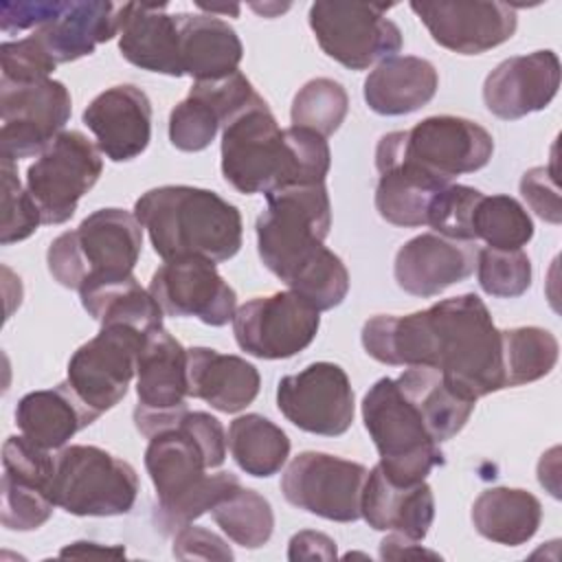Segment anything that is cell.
<instances>
[{
  "instance_id": "obj_40",
  "label": "cell",
  "mask_w": 562,
  "mask_h": 562,
  "mask_svg": "<svg viewBox=\"0 0 562 562\" xmlns=\"http://www.w3.org/2000/svg\"><path fill=\"white\" fill-rule=\"evenodd\" d=\"M285 285L318 312H327L345 301L349 292V272L336 252L323 248Z\"/></svg>"
},
{
  "instance_id": "obj_26",
  "label": "cell",
  "mask_w": 562,
  "mask_h": 562,
  "mask_svg": "<svg viewBox=\"0 0 562 562\" xmlns=\"http://www.w3.org/2000/svg\"><path fill=\"white\" fill-rule=\"evenodd\" d=\"M121 29V4L105 0H70L57 18L33 31L55 64L77 61Z\"/></svg>"
},
{
  "instance_id": "obj_3",
  "label": "cell",
  "mask_w": 562,
  "mask_h": 562,
  "mask_svg": "<svg viewBox=\"0 0 562 562\" xmlns=\"http://www.w3.org/2000/svg\"><path fill=\"white\" fill-rule=\"evenodd\" d=\"M329 165L327 138L294 125L281 130L261 97L222 130V176L244 195L321 184Z\"/></svg>"
},
{
  "instance_id": "obj_51",
  "label": "cell",
  "mask_w": 562,
  "mask_h": 562,
  "mask_svg": "<svg viewBox=\"0 0 562 562\" xmlns=\"http://www.w3.org/2000/svg\"><path fill=\"white\" fill-rule=\"evenodd\" d=\"M92 553H103V555H121L125 553L123 549H103V547H97V542H72L70 547L61 549L59 555H92Z\"/></svg>"
},
{
  "instance_id": "obj_34",
  "label": "cell",
  "mask_w": 562,
  "mask_h": 562,
  "mask_svg": "<svg viewBox=\"0 0 562 562\" xmlns=\"http://www.w3.org/2000/svg\"><path fill=\"white\" fill-rule=\"evenodd\" d=\"M375 169L380 173L375 187V211L380 217L393 226H424L430 200L448 184L437 182L404 162H391Z\"/></svg>"
},
{
  "instance_id": "obj_49",
  "label": "cell",
  "mask_w": 562,
  "mask_h": 562,
  "mask_svg": "<svg viewBox=\"0 0 562 562\" xmlns=\"http://www.w3.org/2000/svg\"><path fill=\"white\" fill-rule=\"evenodd\" d=\"M290 560H334L336 542L321 531H299L290 540Z\"/></svg>"
},
{
  "instance_id": "obj_15",
  "label": "cell",
  "mask_w": 562,
  "mask_h": 562,
  "mask_svg": "<svg viewBox=\"0 0 562 562\" xmlns=\"http://www.w3.org/2000/svg\"><path fill=\"white\" fill-rule=\"evenodd\" d=\"M145 336L130 325H101L99 334L70 356L66 380L94 413L103 415L127 395Z\"/></svg>"
},
{
  "instance_id": "obj_12",
  "label": "cell",
  "mask_w": 562,
  "mask_h": 562,
  "mask_svg": "<svg viewBox=\"0 0 562 562\" xmlns=\"http://www.w3.org/2000/svg\"><path fill=\"white\" fill-rule=\"evenodd\" d=\"M72 99L57 79L4 81L0 79V156L9 160L40 156L68 123Z\"/></svg>"
},
{
  "instance_id": "obj_7",
  "label": "cell",
  "mask_w": 562,
  "mask_h": 562,
  "mask_svg": "<svg viewBox=\"0 0 562 562\" xmlns=\"http://www.w3.org/2000/svg\"><path fill=\"white\" fill-rule=\"evenodd\" d=\"M494 154L492 134L463 116H428L411 130L389 132L378 140L375 167L404 162L428 178L450 184L461 173L483 169Z\"/></svg>"
},
{
  "instance_id": "obj_11",
  "label": "cell",
  "mask_w": 562,
  "mask_h": 562,
  "mask_svg": "<svg viewBox=\"0 0 562 562\" xmlns=\"http://www.w3.org/2000/svg\"><path fill=\"white\" fill-rule=\"evenodd\" d=\"M101 171L99 147L86 134L64 130L26 169V191L42 213V224L68 222Z\"/></svg>"
},
{
  "instance_id": "obj_5",
  "label": "cell",
  "mask_w": 562,
  "mask_h": 562,
  "mask_svg": "<svg viewBox=\"0 0 562 562\" xmlns=\"http://www.w3.org/2000/svg\"><path fill=\"white\" fill-rule=\"evenodd\" d=\"M143 248V226L123 209H99L75 231L55 237L46 252L50 277L77 290L90 281L132 274Z\"/></svg>"
},
{
  "instance_id": "obj_2",
  "label": "cell",
  "mask_w": 562,
  "mask_h": 562,
  "mask_svg": "<svg viewBox=\"0 0 562 562\" xmlns=\"http://www.w3.org/2000/svg\"><path fill=\"white\" fill-rule=\"evenodd\" d=\"M145 437V470L156 487L154 525L162 533L191 525L241 485L226 470L206 474L226 459L224 426L211 413L178 411Z\"/></svg>"
},
{
  "instance_id": "obj_10",
  "label": "cell",
  "mask_w": 562,
  "mask_h": 562,
  "mask_svg": "<svg viewBox=\"0 0 562 562\" xmlns=\"http://www.w3.org/2000/svg\"><path fill=\"white\" fill-rule=\"evenodd\" d=\"M393 4L314 2L310 29L323 53L349 70H364L402 48V31L386 18Z\"/></svg>"
},
{
  "instance_id": "obj_48",
  "label": "cell",
  "mask_w": 562,
  "mask_h": 562,
  "mask_svg": "<svg viewBox=\"0 0 562 562\" xmlns=\"http://www.w3.org/2000/svg\"><path fill=\"white\" fill-rule=\"evenodd\" d=\"M66 2H2L0 4V29L4 33H18L26 29H40L59 15Z\"/></svg>"
},
{
  "instance_id": "obj_35",
  "label": "cell",
  "mask_w": 562,
  "mask_h": 562,
  "mask_svg": "<svg viewBox=\"0 0 562 562\" xmlns=\"http://www.w3.org/2000/svg\"><path fill=\"white\" fill-rule=\"evenodd\" d=\"M226 443L235 463L257 479L277 474L290 457L288 435L259 413L235 417L228 426Z\"/></svg>"
},
{
  "instance_id": "obj_23",
  "label": "cell",
  "mask_w": 562,
  "mask_h": 562,
  "mask_svg": "<svg viewBox=\"0 0 562 562\" xmlns=\"http://www.w3.org/2000/svg\"><path fill=\"white\" fill-rule=\"evenodd\" d=\"M476 252L479 248L474 241L422 233L397 250L393 277L404 292L430 299L450 285L465 281L476 268Z\"/></svg>"
},
{
  "instance_id": "obj_19",
  "label": "cell",
  "mask_w": 562,
  "mask_h": 562,
  "mask_svg": "<svg viewBox=\"0 0 562 562\" xmlns=\"http://www.w3.org/2000/svg\"><path fill=\"white\" fill-rule=\"evenodd\" d=\"M430 37L459 55H481L512 40L518 26L514 7L483 0L411 2Z\"/></svg>"
},
{
  "instance_id": "obj_25",
  "label": "cell",
  "mask_w": 562,
  "mask_h": 562,
  "mask_svg": "<svg viewBox=\"0 0 562 562\" xmlns=\"http://www.w3.org/2000/svg\"><path fill=\"white\" fill-rule=\"evenodd\" d=\"M360 518L375 531H395L422 542L435 520L432 490L426 481L395 485L375 465L362 487Z\"/></svg>"
},
{
  "instance_id": "obj_16",
  "label": "cell",
  "mask_w": 562,
  "mask_h": 562,
  "mask_svg": "<svg viewBox=\"0 0 562 562\" xmlns=\"http://www.w3.org/2000/svg\"><path fill=\"white\" fill-rule=\"evenodd\" d=\"M277 406L296 428L323 437L347 432L356 413L351 382L334 362H312L299 373L283 375Z\"/></svg>"
},
{
  "instance_id": "obj_17",
  "label": "cell",
  "mask_w": 562,
  "mask_h": 562,
  "mask_svg": "<svg viewBox=\"0 0 562 562\" xmlns=\"http://www.w3.org/2000/svg\"><path fill=\"white\" fill-rule=\"evenodd\" d=\"M149 292L167 316H195L211 327L226 325L237 312V294L217 266L195 255L167 259L151 274Z\"/></svg>"
},
{
  "instance_id": "obj_33",
  "label": "cell",
  "mask_w": 562,
  "mask_h": 562,
  "mask_svg": "<svg viewBox=\"0 0 562 562\" xmlns=\"http://www.w3.org/2000/svg\"><path fill=\"white\" fill-rule=\"evenodd\" d=\"M79 299L88 316L101 325H130L143 334L162 327V307L134 274L90 281L79 288Z\"/></svg>"
},
{
  "instance_id": "obj_42",
  "label": "cell",
  "mask_w": 562,
  "mask_h": 562,
  "mask_svg": "<svg viewBox=\"0 0 562 562\" xmlns=\"http://www.w3.org/2000/svg\"><path fill=\"white\" fill-rule=\"evenodd\" d=\"M222 127L215 105L193 88L169 114V140L180 151L206 149Z\"/></svg>"
},
{
  "instance_id": "obj_24",
  "label": "cell",
  "mask_w": 562,
  "mask_h": 562,
  "mask_svg": "<svg viewBox=\"0 0 562 562\" xmlns=\"http://www.w3.org/2000/svg\"><path fill=\"white\" fill-rule=\"evenodd\" d=\"M165 2L121 4L119 50L130 64L143 70L182 77L178 20L165 13Z\"/></svg>"
},
{
  "instance_id": "obj_18",
  "label": "cell",
  "mask_w": 562,
  "mask_h": 562,
  "mask_svg": "<svg viewBox=\"0 0 562 562\" xmlns=\"http://www.w3.org/2000/svg\"><path fill=\"white\" fill-rule=\"evenodd\" d=\"M55 454L24 435L7 437L2 446V512L0 520L11 531H33L50 516L55 501L50 483Z\"/></svg>"
},
{
  "instance_id": "obj_9",
  "label": "cell",
  "mask_w": 562,
  "mask_h": 562,
  "mask_svg": "<svg viewBox=\"0 0 562 562\" xmlns=\"http://www.w3.org/2000/svg\"><path fill=\"white\" fill-rule=\"evenodd\" d=\"M50 496L72 516H123L138 496V474L99 446H64L55 452Z\"/></svg>"
},
{
  "instance_id": "obj_22",
  "label": "cell",
  "mask_w": 562,
  "mask_h": 562,
  "mask_svg": "<svg viewBox=\"0 0 562 562\" xmlns=\"http://www.w3.org/2000/svg\"><path fill=\"white\" fill-rule=\"evenodd\" d=\"M81 119L97 136L99 151L112 162L140 156L151 140V101L132 83H119L97 94Z\"/></svg>"
},
{
  "instance_id": "obj_47",
  "label": "cell",
  "mask_w": 562,
  "mask_h": 562,
  "mask_svg": "<svg viewBox=\"0 0 562 562\" xmlns=\"http://www.w3.org/2000/svg\"><path fill=\"white\" fill-rule=\"evenodd\" d=\"M173 555L178 560H233L231 547L213 531L204 527H195L193 522L178 529L173 536Z\"/></svg>"
},
{
  "instance_id": "obj_41",
  "label": "cell",
  "mask_w": 562,
  "mask_h": 562,
  "mask_svg": "<svg viewBox=\"0 0 562 562\" xmlns=\"http://www.w3.org/2000/svg\"><path fill=\"white\" fill-rule=\"evenodd\" d=\"M476 277L485 294L498 299H516L531 285V261L522 248L496 250L479 248Z\"/></svg>"
},
{
  "instance_id": "obj_21",
  "label": "cell",
  "mask_w": 562,
  "mask_h": 562,
  "mask_svg": "<svg viewBox=\"0 0 562 562\" xmlns=\"http://www.w3.org/2000/svg\"><path fill=\"white\" fill-rule=\"evenodd\" d=\"M560 88V59L553 50H533L501 61L483 81L485 108L516 121L544 110Z\"/></svg>"
},
{
  "instance_id": "obj_50",
  "label": "cell",
  "mask_w": 562,
  "mask_h": 562,
  "mask_svg": "<svg viewBox=\"0 0 562 562\" xmlns=\"http://www.w3.org/2000/svg\"><path fill=\"white\" fill-rule=\"evenodd\" d=\"M408 555H430L437 558V553L426 551L417 544V540L406 538L402 533H391L380 542V558L384 560H400V558H408Z\"/></svg>"
},
{
  "instance_id": "obj_38",
  "label": "cell",
  "mask_w": 562,
  "mask_h": 562,
  "mask_svg": "<svg viewBox=\"0 0 562 562\" xmlns=\"http://www.w3.org/2000/svg\"><path fill=\"white\" fill-rule=\"evenodd\" d=\"M217 527L239 547H263L274 529V514L266 496L255 490L237 487L211 509Z\"/></svg>"
},
{
  "instance_id": "obj_43",
  "label": "cell",
  "mask_w": 562,
  "mask_h": 562,
  "mask_svg": "<svg viewBox=\"0 0 562 562\" xmlns=\"http://www.w3.org/2000/svg\"><path fill=\"white\" fill-rule=\"evenodd\" d=\"M481 191L468 184H448L428 204L426 226L437 235L459 241H474L472 213L481 200Z\"/></svg>"
},
{
  "instance_id": "obj_30",
  "label": "cell",
  "mask_w": 562,
  "mask_h": 562,
  "mask_svg": "<svg viewBox=\"0 0 562 562\" xmlns=\"http://www.w3.org/2000/svg\"><path fill=\"white\" fill-rule=\"evenodd\" d=\"M439 88V75L428 59L393 55L364 79V101L382 116H402L424 108Z\"/></svg>"
},
{
  "instance_id": "obj_36",
  "label": "cell",
  "mask_w": 562,
  "mask_h": 562,
  "mask_svg": "<svg viewBox=\"0 0 562 562\" xmlns=\"http://www.w3.org/2000/svg\"><path fill=\"white\" fill-rule=\"evenodd\" d=\"M505 389L549 375L558 362L560 345L549 329L525 325L501 329Z\"/></svg>"
},
{
  "instance_id": "obj_27",
  "label": "cell",
  "mask_w": 562,
  "mask_h": 562,
  "mask_svg": "<svg viewBox=\"0 0 562 562\" xmlns=\"http://www.w3.org/2000/svg\"><path fill=\"white\" fill-rule=\"evenodd\" d=\"M189 395L204 400L220 413H239L259 393V371L239 356L209 347L187 349Z\"/></svg>"
},
{
  "instance_id": "obj_44",
  "label": "cell",
  "mask_w": 562,
  "mask_h": 562,
  "mask_svg": "<svg viewBox=\"0 0 562 562\" xmlns=\"http://www.w3.org/2000/svg\"><path fill=\"white\" fill-rule=\"evenodd\" d=\"M42 224V213L26 189H22L15 165L9 158H2V246L22 241L31 237Z\"/></svg>"
},
{
  "instance_id": "obj_46",
  "label": "cell",
  "mask_w": 562,
  "mask_h": 562,
  "mask_svg": "<svg viewBox=\"0 0 562 562\" xmlns=\"http://www.w3.org/2000/svg\"><path fill=\"white\" fill-rule=\"evenodd\" d=\"M520 193L538 217L560 224L562 211L555 184V160H551L549 167H533L525 171L520 178Z\"/></svg>"
},
{
  "instance_id": "obj_4",
  "label": "cell",
  "mask_w": 562,
  "mask_h": 562,
  "mask_svg": "<svg viewBox=\"0 0 562 562\" xmlns=\"http://www.w3.org/2000/svg\"><path fill=\"white\" fill-rule=\"evenodd\" d=\"M134 215L165 261L195 255L222 263L241 248L239 209L211 189L189 184L149 189L136 200Z\"/></svg>"
},
{
  "instance_id": "obj_32",
  "label": "cell",
  "mask_w": 562,
  "mask_h": 562,
  "mask_svg": "<svg viewBox=\"0 0 562 562\" xmlns=\"http://www.w3.org/2000/svg\"><path fill=\"white\" fill-rule=\"evenodd\" d=\"M474 529L505 547L531 540L542 520L540 501L520 487H490L476 496L470 512Z\"/></svg>"
},
{
  "instance_id": "obj_45",
  "label": "cell",
  "mask_w": 562,
  "mask_h": 562,
  "mask_svg": "<svg viewBox=\"0 0 562 562\" xmlns=\"http://www.w3.org/2000/svg\"><path fill=\"white\" fill-rule=\"evenodd\" d=\"M0 61L2 79L15 83L50 79V72L57 68L55 59L46 53V48L33 33L22 40L2 42Z\"/></svg>"
},
{
  "instance_id": "obj_52",
  "label": "cell",
  "mask_w": 562,
  "mask_h": 562,
  "mask_svg": "<svg viewBox=\"0 0 562 562\" xmlns=\"http://www.w3.org/2000/svg\"><path fill=\"white\" fill-rule=\"evenodd\" d=\"M198 7H200V9H204V11H209L211 15H213V13H226V15H228V13H233V15H237V13H239V7H237V4H231V7H228V4H226V7H215V4L198 2Z\"/></svg>"
},
{
  "instance_id": "obj_20",
  "label": "cell",
  "mask_w": 562,
  "mask_h": 562,
  "mask_svg": "<svg viewBox=\"0 0 562 562\" xmlns=\"http://www.w3.org/2000/svg\"><path fill=\"white\" fill-rule=\"evenodd\" d=\"M134 426L147 435L160 419L184 411L189 397L187 349L165 327L149 331L136 358Z\"/></svg>"
},
{
  "instance_id": "obj_39",
  "label": "cell",
  "mask_w": 562,
  "mask_h": 562,
  "mask_svg": "<svg viewBox=\"0 0 562 562\" xmlns=\"http://www.w3.org/2000/svg\"><path fill=\"white\" fill-rule=\"evenodd\" d=\"M349 97L342 83L329 77L310 79L292 99L290 119L294 127H305L323 138L331 136L345 121Z\"/></svg>"
},
{
  "instance_id": "obj_13",
  "label": "cell",
  "mask_w": 562,
  "mask_h": 562,
  "mask_svg": "<svg viewBox=\"0 0 562 562\" xmlns=\"http://www.w3.org/2000/svg\"><path fill=\"white\" fill-rule=\"evenodd\" d=\"M367 474L369 470L362 463L307 450L288 463L281 492L290 505L307 514L334 522H353L360 518Z\"/></svg>"
},
{
  "instance_id": "obj_29",
  "label": "cell",
  "mask_w": 562,
  "mask_h": 562,
  "mask_svg": "<svg viewBox=\"0 0 562 562\" xmlns=\"http://www.w3.org/2000/svg\"><path fill=\"white\" fill-rule=\"evenodd\" d=\"M182 75L193 81H217L239 70L244 46L235 29L206 13H176Z\"/></svg>"
},
{
  "instance_id": "obj_28",
  "label": "cell",
  "mask_w": 562,
  "mask_h": 562,
  "mask_svg": "<svg viewBox=\"0 0 562 562\" xmlns=\"http://www.w3.org/2000/svg\"><path fill=\"white\" fill-rule=\"evenodd\" d=\"M101 415L81 402L68 380L53 389L31 391L15 406V424L42 448L59 450Z\"/></svg>"
},
{
  "instance_id": "obj_8",
  "label": "cell",
  "mask_w": 562,
  "mask_h": 562,
  "mask_svg": "<svg viewBox=\"0 0 562 562\" xmlns=\"http://www.w3.org/2000/svg\"><path fill=\"white\" fill-rule=\"evenodd\" d=\"M362 422L378 448V468L391 483L426 481L430 470L443 463L439 443L393 378H380L364 393Z\"/></svg>"
},
{
  "instance_id": "obj_6",
  "label": "cell",
  "mask_w": 562,
  "mask_h": 562,
  "mask_svg": "<svg viewBox=\"0 0 562 562\" xmlns=\"http://www.w3.org/2000/svg\"><path fill=\"white\" fill-rule=\"evenodd\" d=\"M257 217V252L263 266L288 283L323 248L331 228V202L325 182L283 187L266 195Z\"/></svg>"
},
{
  "instance_id": "obj_14",
  "label": "cell",
  "mask_w": 562,
  "mask_h": 562,
  "mask_svg": "<svg viewBox=\"0 0 562 562\" xmlns=\"http://www.w3.org/2000/svg\"><path fill=\"white\" fill-rule=\"evenodd\" d=\"M321 327V312L296 292L255 296L237 307L233 334L241 351L261 360L292 358L312 345Z\"/></svg>"
},
{
  "instance_id": "obj_31",
  "label": "cell",
  "mask_w": 562,
  "mask_h": 562,
  "mask_svg": "<svg viewBox=\"0 0 562 562\" xmlns=\"http://www.w3.org/2000/svg\"><path fill=\"white\" fill-rule=\"evenodd\" d=\"M400 391L419 411L430 437L437 443L452 439L468 424L474 400L457 393L437 369L408 367L395 378Z\"/></svg>"
},
{
  "instance_id": "obj_37",
  "label": "cell",
  "mask_w": 562,
  "mask_h": 562,
  "mask_svg": "<svg viewBox=\"0 0 562 562\" xmlns=\"http://www.w3.org/2000/svg\"><path fill=\"white\" fill-rule=\"evenodd\" d=\"M474 241L483 239L487 248L518 250L533 237V222L527 209L512 195H481L472 213Z\"/></svg>"
},
{
  "instance_id": "obj_1",
  "label": "cell",
  "mask_w": 562,
  "mask_h": 562,
  "mask_svg": "<svg viewBox=\"0 0 562 562\" xmlns=\"http://www.w3.org/2000/svg\"><path fill=\"white\" fill-rule=\"evenodd\" d=\"M364 351L391 367H430L468 400L505 389L501 329L472 292L426 310L378 314L362 325Z\"/></svg>"
}]
</instances>
